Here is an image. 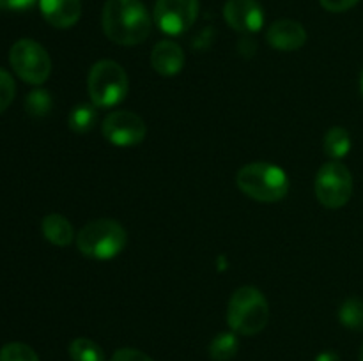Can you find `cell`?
Instances as JSON below:
<instances>
[{"label": "cell", "mask_w": 363, "mask_h": 361, "mask_svg": "<svg viewBox=\"0 0 363 361\" xmlns=\"http://www.w3.org/2000/svg\"><path fill=\"white\" fill-rule=\"evenodd\" d=\"M266 41L280 52H294L307 42V30L294 20H279L269 25Z\"/></svg>", "instance_id": "cell-11"}, {"label": "cell", "mask_w": 363, "mask_h": 361, "mask_svg": "<svg viewBox=\"0 0 363 361\" xmlns=\"http://www.w3.org/2000/svg\"><path fill=\"white\" fill-rule=\"evenodd\" d=\"M321 6L325 7L330 13H344V11L351 9L353 6H357L360 0H319Z\"/></svg>", "instance_id": "cell-24"}, {"label": "cell", "mask_w": 363, "mask_h": 361, "mask_svg": "<svg viewBox=\"0 0 363 361\" xmlns=\"http://www.w3.org/2000/svg\"><path fill=\"white\" fill-rule=\"evenodd\" d=\"M52 103L53 101L50 92L39 88V91L30 92V94L27 96V99H25V108H27V112L30 113V115L45 117L46 113L50 112V108H52Z\"/></svg>", "instance_id": "cell-21"}, {"label": "cell", "mask_w": 363, "mask_h": 361, "mask_svg": "<svg viewBox=\"0 0 363 361\" xmlns=\"http://www.w3.org/2000/svg\"><path fill=\"white\" fill-rule=\"evenodd\" d=\"M69 356L73 361H105L101 347L91 338H74L69 343Z\"/></svg>", "instance_id": "cell-18"}, {"label": "cell", "mask_w": 363, "mask_h": 361, "mask_svg": "<svg viewBox=\"0 0 363 361\" xmlns=\"http://www.w3.org/2000/svg\"><path fill=\"white\" fill-rule=\"evenodd\" d=\"M315 361H340V356L333 353V350H325V353H321L315 357Z\"/></svg>", "instance_id": "cell-26"}, {"label": "cell", "mask_w": 363, "mask_h": 361, "mask_svg": "<svg viewBox=\"0 0 363 361\" xmlns=\"http://www.w3.org/2000/svg\"><path fill=\"white\" fill-rule=\"evenodd\" d=\"M9 62L14 73L32 85L45 84L52 73V59L48 52L32 39H20L14 42L9 52Z\"/></svg>", "instance_id": "cell-6"}, {"label": "cell", "mask_w": 363, "mask_h": 361, "mask_svg": "<svg viewBox=\"0 0 363 361\" xmlns=\"http://www.w3.org/2000/svg\"><path fill=\"white\" fill-rule=\"evenodd\" d=\"M199 16V0H158L155 6V21L160 30L179 35L195 23Z\"/></svg>", "instance_id": "cell-8"}, {"label": "cell", "mask_w": 363, "mask_h": 361, "mask_svg": "<svg viewBox=\"0 0 363 361\" xmlns=\"http://www.w3.org/2000/svg\"><path fill=\"white\" fill-rule=\"evenodd\" d=\"M110 361H152L147 354L137 349H119L113 353Z\"/></svg>", "instance_id": "cell-23"}, {"label": "cell", "mask_w": 363, "mask_h": 361, "mask_svg": "<svg viewBox=\"0 0 363 361\" xmlns=\"http://www.w3.org/2000/svg\"><path fill=\"white\" fill-rule=\"evenodd\" d=\"M184 64V53L177 42L169 41H160L158 45L152 48L151 53V66L156 73L162 76H172L183 69Z\"/></svg>", "instance_id": "cell-13"}, {"label": "cell", "mask_w": 363, "mask_h": 361, "mask_svg": "<svg viewBox=\"0 0 363 361\" xmlns=\"http://www.w3.org/2000/svg\"><path fill=\"white\" fill-rule=\"evenodd\" d=\"M362 92H363V74H362Z\"/></svg>", "instance_id": "cell-28"}, {"label": "cell", "mask_w": 363, "mask_h": 361, "mask_svg": "<svg viewBox=\"0 0 363 361\" xmlns=\"http://www.w3.org/2000/svg\"><path fill=\"white\" fill-rule=\"evenodd\" d=\"M269 321V304L264 294L255 287H241L229 299L227 322L240 335L252 336L261 333Z\"/></svg>", "instance_id": "cell-3"}, {"label": "cell", "mask_w": 363, "mask_h": 361, "mask_svg": "<svg viewBox=\"0 0 363 361\" xmlns=\"http://www.w3.org/2000/svg\"><path fill=\"white\" fill-rule=\"evenodd\" d=\"M126 230L116 219L101 218L89 222L77 236V246L85 257L108 260L117 257L126 246Z\"/></svg>", "instance_id": "cell-4"}, {"label": "cell", "mask_w": 363, "mask_h": 361, "mask_svg": "<svg viewBox=\"0 0 363 361\" xmlns=\"http://www.w3.org/2000/svg\"><path fill=\"white\" fill-rule=\"evenodd\" d=\"M223 18L230 28L241 34H254L264 25V11L257 0H227Z\"/></svg>", "instance_id": "cell-10"}, {"label": "cell", "mask_w": 363, "mask_h": 361, "mask_svg": "<svg viewBox=\"0 0 363 361\" xmlns=\"http://www.w3.org/2000/svg\"><path fill=\"white\" fill-rule=\"evenodd\" d=\"M92 105L108 108L123 101L128 94V74L123 66L113 60H99L91 67L87 78Z\"/></svg>", "instance_id": "cell-5"}, {"label": "cell", "mask_w": 363, "mask_h": 361, "mask_svg": "<svg viewBox=\"0 0 363 361\" xmlns=\"http://www.w3.org/2000/svg\"><path fill=\"white\" fill-rule=\"evenodd\" d=\"M360 361H363V345H362V350H360Z\"/></svg>", "instance_id": "cell-27"}, {"label": "cell", "mask_w": 363, "mask_h": 361, "mask_svg": "<svg viewBox=\"0 0 363 361\" xmlns=\"http://www.w3.org/2000/svg\"><path fill=\"white\" fill-rule=\"evenodd\" d=\"M323 147L325 152L332 159L339 161L340 158L347 156L351 149V134L346 127L333 126L332 130H328V133L325 134V140H323Z\"/></svg>", "instance_id": "cell-15"}, {"label": "cell", "mask_w": 363, "mask_h": 361, "mask_svg": "<svg viewBox=\"0 0 363 361\" xmlns=\"http://www.w3.org/2000/svg\"><path fill=\"white\" fill-rule=\"evenodd\" d=\"M0 361H39V357L27 343L11 342L0 349Z\"/></svg>", "instance_id": "cell-20"}, {"label": "cell", "mask_w": 363, "mask_h": 361, "mask_svg": "<svg viewBox=\"0 0 363 361\" xmlns=\"http://www.w3.org/2000/svg\"><path fill=\"white\" fill-rule=\"evenodd\" d=\"M103 137L119 147H131L145 138V122L140 115L128 110H116L108 113L101 124Z\"/></svg>", "instance_id": "cell-9"}, {"label": "cell", "mask_w": 363, "mask_h": 361, "mask_svg": "<svg viewBox=\"0 0 363 361\" xmlns=\"http://www.w3.org/2000/svg\"><path fill=\"white\" fill-rule=\"evenodd\" d=\"M339 319L346 328L354 331H363V301L358 297H350L340 306Z\"/></svg>", "instance_id": "cell-19"}, {"label": "cell", "mask_w": 363, "mask_h": 361, "mask_svg": "<svg viewBox=\"0 0 363 361\" xmlns=\"http://www.w3.org/2000/svg\"><path fill=\"white\" fill-rule=\"evenodd\" d=\"M353 195V176L340 161H330L319 168L315 176V197L325 207L339 209L350 202Z\"/></svg>", "instance_id": "cell-7"}, {"label": "cell", "mask_w": 363, "mask_h": 361, "mask_svg": "<svg viewBox=\"0 0 363 361\" xmlns=\"http://www.w3.org/2000/svg\"><path fill=\"white\" fill-rule=\"evenodd\" d=\"M14 92H16V87H14L13 76L7 71L0 69V113L13 103Z\"/></svg>", "instance_id": "cell-22"}, {"label": "cell", "mask_w": 363, "mask_h": 361, "mask_svg": "<svg viewBox=\"0 0 363 361\" xmlns=\"http://www.w3.org/2000/svg\"><path fill=\"white\" fill-rule=\"evenodd\" d=\"M236 184L248 198L257 202L282 200L289 191V179L280 166L273 163H248L238 172Z\"/></svg>", "instance_id": "cell-2"}, {"label": "cell", "mask_w": 363, "mask_h": 361, "mask_svg": "<svg viewBox=\"0 0 363 361\" xmlns=\"http://www.w3.org/2000/svg\"><path fill=\"white\" fill-rule=\"evenodd\" d=\"M238 347V336L234 331H223L216 335L209 343V356L215 361H229L236 356Z\"/></svg>", "instance_id": "cell-16"}, {"label": "cell", "mask_w": 363, "mask_h": 361, "mask_svg": "<svg viewBox=\"0 0 363 361\" xmlns=\"http://www.w3.org/2000/svg\"><path fill=\"white\" fill-rule=\"evenodd\" d=\"M43 18L57 28H69L80 20V0H39Z\"/></svg>", "instance_id": "cell-12"}, {"label": "cell", "mask_w": 363, "mask_h": 361, "mask_svg": "<svg viewBox=\"0 0 363 361\" xmlns=\"http://www.w3.org/2000/svg\"><path fill=\"white\" fill-rule=\"evenodd\" d=\"M101 23L106 38L123 46L140 45L152 28L151 14L140 0H106Z\"/></svg>", "instance_id": "cell-1"}, {"label": "cell", "mask_w": 363, "mask_h": 361, "mask_svg": "<svg viewBox=\"0 0 363 361\" xmlns=\"http://www.w3.org/2000/svg\"><path fill=\"white\" fill-rule=\"evenodd\" d=\"M98 106L96 105H78L71 110L69 117H67V124L74 133H87L94 127L96 120H98Z\"/></svg>", "instance_id": "cell-17"}, {"label": "cell", "mask_w": 363, "mask_h": 361, "mask_svg": "<svg viewBox=\"0 0 363 361\" xmlns=\"http://www.w3.org/2000/svg\"><path fill=\"white\" fill-rule=\"evenodd\" d=\"M41 229L46 241H50L55 246H67L74 237L71 223L62 214H55V212L43 218Z\"/></svg>", "instance_id": "cell-14"}, {"label": "cell", "mask_w": 363, "mask_h": 361, "mask_svg": "<svg viewBox=\"0 0 363 361\" xmlns=\"http://www.w3.org/2000/svg\"><path fill=\"white\" fill-rule=\"evenodd\" d=\"M35 0H0V9L6 11H25L32 7Z\"/></svg>", "instance_id": "cell-25"}]
</instances>
